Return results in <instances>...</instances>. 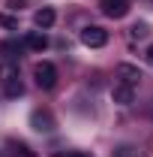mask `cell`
Here are the masks:
<instances>
[{
  "label": "cell",
  "instance_id": "4",
  "mask_svg": "<svg viewBox=\"0 0 153 157\" xmlns=\"http://www.w3.org/2000/svg\"><path fill=\"white\" fill-rule=\"evenodd\" d=\"M99 9L108 18H123L129 12V0H99Z\"/></svg>",
  "mask_w": 153,
  "mask_h": 157
},
{
  "label": "cell",
  "instance_id": "2",
  "mask_svg": "<svg viewBox=\"0 0 153 157\" xmlns=\"http://www.w3.org/2000/svg\"><path fill=\"white\" fill-rule=\"evenodd\" d=\"M33 76H36V85L42 91H51V88L57 85V67H54L51 60H42V63H36Z\"/></svg>",
  "mask_w": 153,
  "mask_h": 157
},
{
  "label": "cell",
  "instance_id": "18",
  "mask_svg": "<svg viewBox=\"0 0 153 157\" xmlns=\"http://www.w3.org/2000/svg\"><path fill=\"white\" fill-rule=\"evenodd\" d=\"M0 157H3V154H0Z\"/></svg>",
  "mask_w": 153,
  "mask_h": 157
},
{
  "label": "cell",
  "instance_id": "14",
  "mask_svg": "<svg viewBox=\"0 0 153 157\" xmlns=\"http://www.w3.org/2000/svg\"><path fill=\"white\" fill-rule=\"evenodd\" d=\"M0 48H3V52H18L21 45H18V42H12V39H9V42H3V45H0Z\"/></svg>",
  "mask_w": 153,
  "mask_h": 157
},
{
  "label": "cell",
  "instance_id": "1",
  "mask_svg": "<svg viewBox=\"0 0 153 157\" xmlns=\"http://www.w3.org/2000/svg\"><path fill=\"white\" fill-rule=\"evenodd\" d=\"M0 88L9 100H15L24 94V85H21V76H18V67L15 63H3L0 67Z\"/></svg>",
  "mask_w": 153,
  "mask_h": 157
},
{
  "label": "cell",
  "instance_id": "13",
  "mask_svg": "<svg viewBox=\"0 0 153 157\" xmlns=\"http://www.w3.org/2000/svg\"><path fill=\"white\" fill-rule=\"evenodd\" d=\"M0 24L3 27H18V21L12 18V15H0Z\"/></svg>",
  "mask_w": 153,
  "mask_h": 157
},
{
  "label": "cell",
  "instance_id": "7",
  "mask_svg": "<svg viewBox=\"0 0 153 157\" xmlns=\"http://www.w3.org/2000/svg\"><path fill=\"white\" fill-rule=\"evenodd\" d=\"M33 130H39V133H51L54 130V118L48 115V112H33Z\"/></svg>",
  "mask_w": 153,
  "mask_h": 157
},
{
  "label": "cell",
  "instance_id": "6",
  "mask_svg": "<svg viewBox=\"0 0 153 157\" xmlns=\"http://www.w3.org/2000/svg\"><path fill=\"white\" fill-rule=\"evenodd\" d=\"M54 21H57V12H54L51 6H42L36 15H33V24H36L39 30H48V27H51Z\"/></svg>",
  "mask_w": 153,
  "mask_h": 157
},
{
  "label": "cell",
  "instance_id": "5",
  "mask_svg": "<svg viewBox=\"0 0 153 157\" xmlns=\"http://www.w3.org/2000/svg\"><path fill=\"white\" fill-rule=\"evenodd\" d=\"M117 78H120V85L135 88V85L141 82V70H138V67H132V63H120V67H117Z\"/></svg>",
  "mask_w": 153,
  "mask_h": 157
},
{
  "label": "cell",
  "instance_id": "3",
  "mask_svg": "<svg viewBox=\"0 0 153 157\" xmlns=\"http://www.w3.org/2000/svg\"><path fill=\"white\" fill-rule=\"evenodd\" d=\"M81 42H84L87 48H102V45L108 42V30H102L99 24H87V27L81 30Z\"/></svg>",
  "mask_w": 153,
  "mask_h": 157
},
{
  "label": "cell",
  "instance_id": "11",
  "mask_svg": "<svg viewBox=\"0 0 153 157\" xmlns=\"http://www.w3.org/2000/svg\"><path fill=\"white\" fill-rule=\"evenodd\" d=\"M147 33H150V30H147V24H135L132 30H129V36H132V39H144Z\"/></svg>",
  "mask_w": 153,
  "mask_h": 157
},
{
  "label": "cell",
  "instance_id": "16",
  "mask_svg": "<svg viewBox=\"0 0 153 157\" xmlns=\"http://www.w3.org/2000/svg\"><path fill=\"white\" fill-rule=\"evenodd\" d=\"M66 157H93V154H87V151H72V154H66Z\"/></svg>",
  "mask_w": 153,
  "mask_h": 157
},
{
  "label": "cell",
  "instance_id": "17",
  "mask_svg": "<svg viewBox=\"0 0 153 157\" xmlns=\"http://www.w3.org/2000/svg\"><path fill=\"white\" fill-rule=\"evenodd\" d=\"M147 60H150V63H153V45H150V48H147Z\"/></svg>",
  "mask_w": 153,
  "mask_h": 157
},
{
  "label": "cell",
  "instance_id": "10",
  "mask_svg": "<svg viewBox=\"0 0 153 157\" xmlns=\"http://www.w3.org/2000/svg\"><path fill=\"white\" fill-rule=\"evenodd\" d=\"M114 157H138V151L132 145H120V148H114Z\"/></svg>",
  "mask_w": 153,
  "mask_h": 157
},
{
  "label": "cell",
  "instance_id": "15",
  "mask_svg": "<svg viewBox=\"0 0 153 157\" xmlns=\"http://www.w3.org/2000/svg\"><path fill=\"white\" fill-rule=\"evenodd\" d=\"M6 6H9V9H24V0H9Z\"/></svg>",
  "mask_w": 153,
  "mask_h": 157
},
{
  "label": "cell",
  "instance_id": "9",
  "mask_svg": "<svg viewBox=\"0 0 153 157\" xmlns=\"http://www.w3.org/2000/svg\"><path fill=\"white\" fill-rule=\"evenodd\" d=\"M24 45H27L30 52H45V48H48V36H45V33H27Z\"/></svg>",
  "mask_w": 153,
  "mask_h": 157
},
{
  "label": "cell",
  "instance_id": "12",
  "mask_svg": "<svg viewBox=\"0 0 153 157\" xmlns=\"http://www.w3.org/2000/svg\"><path fill=\"white\" fill-rule=\"evenodd\" d=\"M9 145H12V151H15V154H21V157H33V151H30L24 142H9Z\"/></svg>",
  "mask_w": 153,
  "mask_h": 157
},
{
  "label": "cell",
  "instance_id": "8",
  "mask_svg": "<svg viewBox=\"0 0 153 157\" xmlns=\"http://www.w3.org/2000/svg\"><path fill=\"white\" fill-rule=\"evenodd\" d=\"M114 103H120V106H129L135 97V88H129V85H114Z\"/></svg>",
  "mask_w": 153,
  "mask_h": 157
}]
</instances>
